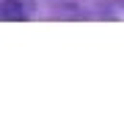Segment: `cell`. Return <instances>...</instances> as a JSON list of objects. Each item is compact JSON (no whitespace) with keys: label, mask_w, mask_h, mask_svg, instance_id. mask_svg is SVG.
I'll return each mask as SVG.
<instances>
[{"label":"cell","mask_w":124,"mask_h":124,"mask_svg":"<svg viewBox=\"0 0 124 124\" xmlns=\"http://www.w3.org/2000/svg\"><path fill=\"white\" fill-rule=\"evenodd\" d=\"M22 6L17 3V0H8V3H3V17L6 19H22Z\"/></svg>","instance_id":"6da1fadb"}]
</instances>
